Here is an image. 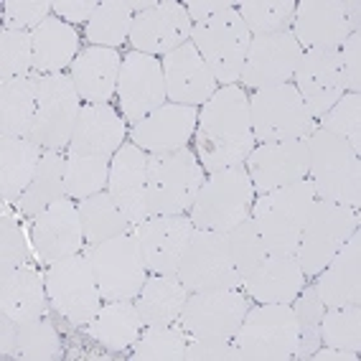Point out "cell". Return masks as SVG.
<instances>
[{"label":"cell","instance_id":"cell-50","mask_svg":"<svg viewBox=\"0 0 361 361\" xmlns=\"http://www.w3.org/2000/svg\"><path fill=\"white\" fill-rule=\"evenodd\" d=\"M183 361H242L232 338H191Z\"/></svg>","mask_w":361,"mask_h":361},{"label":"cell","instance_id":"cell-39","mask_svg":"<svg viewBox=\"0 0 361 361\" xmlns=\"http://www.w3.org/2000/svg\"><path fill=\"white\" fill-rule=\"evenodd\" d=\"M110 161L104 155H69L66 158V196L84 201L99 194L110 178Z\"/></svg>","mask_w":361,"mask_h":361},{"label":"cell","instance_id":"cell-7","mask_svg":"<svg viewBox=\"0 0 361 361\" xmlns=\"http://www.w3.org/2000/svg\"><path fill=\"white\" fill-rule=\"evenodd\" d=\"M250 41L252 33L245 26L242 16L237 13V8H229L201 23H194V31H191V44L196 46V51L207 61L214 79L221 87L234 84L242 77Z\"/></svg>","mask_w":361,"mask_h":361},{"label":"cell","instance_id":"cell-17","mask_svg":"<svg viewBox=\"0 0 361 361\" xmlns=\"http://www.w3.org/2000/svg\"><path fill=\"white\" fill-rule=\"evenodd\" d=\"M117 94H120V107L128 123L137 125L140 120L153 115L168 99L161 61L140 51L128 54L120 66V77H117Z\"/></svg>","mask_w":361,"mask_h":361},{"label":"cell","instance_id":"cell-14","mask_svg":"<svg viewBox=\"0 0 361 361\" xmlns=\"http://www.w3.org/2000/svg\"><path fill=\"white\" fill-rule=\"evenodd\" d=\"M250 300L237 290L188 293L180 310V329L191 338H234L245 321Z\"/></svg>","mask_w":361,"mask_h":361},{"label":"cell","instance_id":"cell-41","mask_svg":"<svg viewBox=\"0 0 361 361\" xmlns=\"http://www.w3.org/2000/svg\"><path fill=\"white\" fill-rule=\"evenodd\" d=\"M188 336L180 326H148L133 343V359L140 361H183Z\"/></svg>","mask_w":361,"mask_h":361},{"label":"cell","instance_id":"cell-43","mask_svg":"<svg viewBox=\"0 0 361 361\" xmlns=\"http://www.w3.org/2000/svg\"><path fill=\"white\" fill-rule=\"evenodd\" d=\"M61 356V341L51 323L39 321L18 323V338L11 359L20 361H54Z\"/></svg>","mask_w":361,"mask_h":361},{"label":"cell","instance_id":"cell-53","mask_svg":"<svg viewBox=\"0 0 361 361\" xmlns=\"http://www.w3.org/2000/svg\"><path fill=\"white\" fill-rule=\"evenodd\" d=\"M229 8H237V3H229V0H194V3H186L191 23H201V20L212 18L221 11H229Z\"/></svg>","mask_w":361,"mask_h":361},{"label":"cell","instance_id":"cell-6","mask_svg":"<svg viewBox=\"0 0 361 361\" xmlns=\"http://www.w3.org/2000/svg\"><path fill=\"white\" fill-rule=\"evenodd\" d=\"M232 343L242 361H285L298 346V321L290 303H262L247 310Z\"/></svg>","mask_w":361,"mask_h":361},{"label":"cell","instance_id":"cell-55","mask_svg":"<svg viewBox=\"0 0 361 361\" xmlns=\"http://www.w3.org/2000/svg\"><path fill=\"white\" fill-rule=\"evenodd\" d=\"M310 359H316V361H356L359 359V354L346 351V348L323 346V348H316V351L310 354Z\"/></svg>","mask_w":361,"mask_h":361},{"label":"cell","instance_id":"cell-54","mask_svg":"<svg viewBox=\"0 0 361 361\" xmlns=\"http://www.w3.org/2000/svg\"><path fill=\"white\" fill-rule=\"evenodd\" d=\"M16 338H18V323L3 316L0 318V354H3V359H11L16 348Z\"/></svg>","mask_w":361,"mask_h":361},{"label":"cell","instance_id":"cell-18","mask_svg":"<svg viewBox=\"0 0 361 361\" xmlns=\"http://www.w3.org/2000/svg\"><path fill=\"white\" fill-rule=\"evenodd\" d=\"M245 163L257 196L290 186V183L308 178V140L259 142L247 155Z\"/></svg>","mask_w":361,"mask_h":361},{"label":"cell","instance_id":"cell-46","mask_svg":"<svg viewBox=\"0 0 361 361\" xmlns=\"http://www.w3.org/2000/svg\"><path fill=\"white\" fill-rule=\"evenodd\" d=\"M226 239H229L232 262H234V267H237L239 278L242 280L257 270L259 262L270 255L262 242V234H259L257 224H255L252 216H247V219L239 221L234 229H229V232H226Z\"/></svg>","mask_w":361,"mask_h":361},{"label":"cell","instance_id":"cell-10","mask_svg":"<svg viewBox=\"0 0 361 361\" xmlns=\"http://www.w3.org/2000/svg\"><path fill=\"white\" fill-rule=\"evenodd\" d=\"M90 259L99 295L110 300H135L148 280V270L140 259L133 234H120L99 245H90L84 255Z\"/></svg>","mask_w":361,"mask_h":361},{"label":"cell","instance_id":"cell-21","mask_svg":"<svg viewBox=\"0 0 361 361\" xmlns=\"http://www.w3.org/2000/svg\"><path fill=\"white\" fill-rule=\"evenodd\" d=\"M107 194L125 214L130 224H142L148 214V155L133 142H123V148L112 155Z\"/></svg>","mask_w":361,"mask_h":361},{"label":"cell","instance_id":"cell-12","mask_svg":"<svg viewBox=\"0 0 361 361\" xmlns=\"http://www.w3.org/2000/svg\"><path fill=\"white\" fill-rule=\"evenodd\" d=\"M178 280L186 285L188 293L204 290H237L242 288L237 267L232 262L229 239L224 232L196 229L180 259Z\"/></svg>","mask_w":361,"mask_h":361},{"label":"cell","instance_id":"cell-44","mask_svg":"<svg viewBox=\"0 0 361 361\" xmlns=\"http://www.w3.org/2000/svg\"><path fill=\"white\" fill-rule=\"evenodd\" d=\"M321 343L346 351H361V308L359 303L326 308L321 318Z\"/></svg>","mask_w":361,"mask_h":361},{"label":"cell","instance_id":"cell-32","mask_svg":"<svg viewBox=\"0 0 361 361\" xmlns=\"http://www.w3.org/2000/svg\"><path fill=\"white\" fill-rule=\"evenodd\" d=\"M44 150L28 137H0V194L3 201H16L31 186Z\"/></svg>","mask_w":361,"mask_h":361},{"label":"cell","instance_id":"cell-8","mask_svg":"<svg viewBox=\"0 0 361 361\" xmlns=\"http://www.w3.org/2000/svg\"><path fill=\"white\" fill-rule=\"evenodd\" d=\"M250 120L255 140L259 142L305 140L318 128L295 84L255 92L250 97Z\"/></svg>","mask_w":361,"mask_h":361},{"label":"cell","instance_id":"cell-33","mask_svg":"<svg viewBox=\"0 0 361 361\" xmlns=\"http://www.w3.org/2000/svg\"><path fill=\"white\" fill-rule=\"evenodd\" d=\"M186 300L188 290L178 275H150L137 295L135 308L142 326H168L180 318Z\"/></svg>","mask_w":361,"mask_h":361},{"label":"cell","instance_id":"cell-11","mask_svg":"<svg viewBox=\"0 0 361 361\" xmlns=\"http://www.w3.org/2000/svg\"><path fill=\"white\" fill-rule=\"evenodd\" d=\"M79 92L69 74L39 77V104L33 115L28 140L44 150L69 148L74 125L79 120Z\"/></svg>","mask_w":361,"mask_h":361},{"label":"cell","instance_id":"cell-20","mask_svg":"<svg viewBox=\"0 0 361 361\" xmlns=\"http://www.w3.org/2000/svg\"><path fill=\"white\" fill-rule=\"evenodd\" d=\"M293 36L303 51H338L354 33L346 18V0H303L295 6Z\"/></svg>","mask_w":361,"mask_h":361},{"label":"cell","instance_id":"cell-47","mask_svg":"<svg viewBox=\"0 0 361 361\" xmlns=\"http://www.w3.org/2000/svg\"><path fill=\"white\" fill-rule=\"evenodd\" d=\"M318 123H321L318 125L321 130L346 140L348 148L354 150L356 155L361 153V97L359 94H354V92L343 94Z\"/></svg>","mask_w":361,"mask_h":361},{"label":"cell","instance_id":"cell-48","mask_svg":"<svg viewBox=\"0 0 361 361\" xmlns=\"http://www.w3.org/2000/svg\"><path fill=\"white\" fill-rule=\"evenodd\" d=\"M49 11H54V3H46V0H8L3 6V28L33 31L49 18Z\"/></svg>","mask_w":361,"mask_h":361},{"label":"cell","instance_id":"cell-52","mask_svg":"<svg viewBox=\"0 0 361 361\" xmlns=\"http://www.w3.org/2000/svg\"><path fill=\"white\" fill-rule=\"evenodd\" d=\"M97 0H59L54 3V13L64 23H84L97 11Z\"/></svg>","mask_w":361,"mask_h":361},{"label":"cell","instance_id":"cell-2","mask_svg":"<svg viewBox=\"0 0 361 361\" xmlns=\"http://www.w3.org/2000/svg\"><path fill=\"white\" fill-rule=\"evenodd\" d=\"M313 204H316V188L310 178L259 194L255 199L250 216L257 224L270 255H295Z\"/></svg>","mask_w":361,"mask_h":361},{"label":"cell","instance_id":"cell-13","mask_svg":"<svg viewBox=\"0 0 361 361\" xmlns=\"http://www.w3.org/2000/svg\"><path fill=\"white\" fill-rule=\"evenodd\" d=\"M49 303L71 326H87L99 313V288L92 264L82 255L56 259L46 272Z\"/></svg>","mask_w":361,"mask_h":361},{"label":"cell","instance_id":"cell-16","mask_svg":"<svg viewBox=\"0 0 361 361\" xmlns=\"http://www.w3.org/2000/svg\"><path fill=\"white\" fill-rule=\"evenodd\" d=\"M300 56H303V49L298 46L295 36L290 31L252 36L239 79L245 87L255 92L290 84Z\"/></svg>","mask_w":361,"mask_h":361},{"label":"cell","instance_id":"cell-15","mask_svg":"<svg viewBox=\"0 0 361 361\" xmlns=\"http://www.w3.org/2000/svg\"><path fill=\"white\" fill-rule=\"evenodd\" d=\"M194 232V221L183 214L150 216L142 224H137L133 237L137 242V252H140L145 270L150 275H176Z\"/></svg>","mask_w":361,"mask_h":361},{"label":"cell","instance_id":"cell-45","mask_svg":"<svg viewBox=\"0 0 361 361\" xmlns=\"http://www.w3.org/2000/svg\"><path fill=\"white\" fill-rule=\"evenodd\" d=\"M33 74V39L28 31H0V87Z\"/></svg>","mask_w":361,"mask_h":361},{"label":"cell","instance_id":"cell-51","mask_svg":"<svg viewBox=\"0 0 361 361\" xmlns=\"http://www.w3.org/2000/svg\"><path fill=\"white\" fill-rule=\"evenodd\" d=\"M338 61H341L346 90L359 94V90H361V36H359V31H354L341 44V49H338Z\"/></svg>","mask_w":361,"mask_h":361},{"label":"cell","instance_id":"cell-23","mask_svg":"<svg viewBox=\"0 0 361 361\" xmlns=\"http://www.w3.org/2000/svg\"><path fill=\"white\" fill-rule=\"evenodd\" d=\"M163 79H166V97L173 104H188L199 107L214 92H216V79L207 61L196 51V46L188 44L178 46L176 51L166 54L161 61Z\"/></svg>","mask_w":361,"mask_h":361},{"label":"cell","instance_id":"cell-31","mask_svg":"<svg viewBox=\"0 0 361 361\" xmlns=\"http://www.w3.org/2000/svg\"><path fill=\"white\" fill-rule=\"evenodd\" d=\"M33 39V74L31 77H51L61 74L74 64L79 51V33L61 18H49L31 31Z\"/></svg>","mask_w":361,"mask_h":361},{"label":"cell","instance_id":"cell-5","mask_svg":"<svg viewBox=\"0 0 361 361\" xmlns=\"http://www.w3.org/2000/svg\"><path fill=\"white\" fill-rule=\"evenodd\" d=\"M252 204H255V186L247 168H224L204 180L188 219L194 221L196 229L226 234L250 216Z\"/></svg>","mask_w":361,"mask_h":361},{"label":"cell","instance_id":"cell-9","mask_svg":"<svg viewBox=\"0 0 361 361\" xmlns=\"http://www.w3.org/2000/svg\"><path fill=\"white\" fill-rule=\"evenodd\" d=\"M356 229H359V209L316 199L300 245L295 250V257L305 278L318 275Z\"/></svg>","mask_w":361,"mask_h":361},{"label":"cell","instance_id":"cell-37","mask_svg":"<svg viewBox=\"0 0 361 361\" xmlns=\"http://www.w3.org/2000/svg\"><path fill=\"white\" fill-rule=\"evenodd\" d=\"M77 209H79V219H82L84 242L87 245H99V242H107L112 237L128 234V229L133 226L125 219V214L117 209L112 196L104 194V191L79 201Z\"/></svg>","mask_w":361,"mask_h":361},{"label":"cell","instance_id":"cell-40","mask_svg":"<svg viewBox=\"0 0 361 361\" xmlns=\"http://www.w3.org/2000/svg\"><path fill=\"white\" fill-rule=\"evenodd\" d=\"M295 6L298 3L293 0H245L237 6V13L242 16L252 36H267L290 31Z\"/></svg>","mask_w":361,"mask_h":361},{"label":"cell","instance_id":"cell-29","mask_svg":"<svg viewBox=\"0 0 361 361\" xmlns=\"http://www.w3.org/2000/svg\"><path fill=\"white\" fill-rule=\"evenodd\" d=\"M120 54L115 49L92 46L71 64L69 77L77 87L79 97L87 104H107L117 92V77H120Z\"/></svg>","mask_w":361,"mask_h":361},{"label":"cell","instance_id":"cell-30","mask_svg":"<svg viewBox=\"0 0 361 361\" xmlns=\"http://www.w3.org/2000/svg\"><path fill=\"white\" fill-rule=\"evenodd\" d=\"M46 280L33 267H16L0 272V310L16 323L39 321L46 313Z\"/></svg>","mask_w":361,"mask_h":361},{"label":"cell","instance_id":"cell-35","mask_svg":"<svg viewBox=\"0 0 361 361\" xmlns=\"http://www.w3.org/2000/svg\"><path fill=\"white\" fill-rule=\"evenodd\" d=\"M39 104V77L16 79L0 87V135L26 137Z\"/></svg>","mask_w":361,"mask_h":361},{"label":"cell","instance_id":"cell-19","mask_svg":"<svg viewBox=\"0 0 361 361\" xmlns=\"http://www.w3.org/2000/svg\"><path fill=\"white\" fill-rule=\"evenodd\" d=\"M194 23L188 18V11L183 3L176 0H163L155 3L150 11L137 13L130 28V44L135 46V51L148 54H171L178 46L191 41Z\"/></svg>","mask_w":361,"mask_h":361},{"label":"cell","instance_id":"cell-38","mask_svg":"<svg viewBox=\"0 0 361 361\" xmlns=\"http://www.w3.org/2000/svg\"><path fill=\"white\" fill-rule=\"evenodd\" d=\"M133 20L135 16L130 11L128 0H104L87 20V41L104 49H115L125 39H130Z\"/></svg>","mask_w":361,"mask_h":361},{"label":"cell","instance_id":"cell-1","mask_svg":"<svg viewBox=\"0 0 361 361\" xmlns=\"http://www.w3.org/2000/svg\"><path fill=\"white\" fill-rule=\"evenodd\" d=\"M255 133L250 120V97L242 87L226 84L204 102L196 125V148L201 166L209 173L245 166L255 150Z\"/></svg>","mask_w":361,"mask_h":361},{"label":"cell","instance_id":"cell-3","mask_svg":"<svg viewBox=\"0 0 361 361\" xmlns=\"http://www.w3.org/2000/svg\"><path fill=\"white\" fill-rule=\"evenodd\" d=\"M308 140V178L316 199L359 209L361 204V161L348 142L316 128Z\"/></svg>","mask_w":361,"mask_h":361},{"label":"cell","instance_id":"cell-25","mask_svg":"<svg viewBox=\"0 0 361 361\" xmlns=\"http://www.w3.org/2000/svg\"><path fill=\"white\" fill-rule=\"evenodd\" d=\"M199 110L188 104H163L153 115L133 125L130 140L145 153H166V150L186 148V142L196 133Z\"/></svg>","mask_w":361,"mask_h":361},{"label":"cell","instance_id":"cell-28","mask_svg":"<svg viewBox=\"0 0 361 361\" xmlns=\"http://www.w3.org/2000/svg\"><path fill=\"white\" fill-rule=\"evenodd\" d=\"M242 285L257 303H293L303 290L305 275L295 255H267Z\"/></svg>","mask_w":361,"mask_h":361},{"label":"cell","instance_id":"cell-42","mask_svg":"<svg viewBox=\"0 0 361 361\" xmlns=\"http://www.w3.org/2000/svg\"><path fill=\"white\" fill-rule=\"evenodd\" d=\"M293 303L298 321V346L293 359H310V354L321 346V318L326 313V305L321 303L313 285L303 288Z\"/></svg>","mask_w":361,"mask_h":361},{"label":"cell","instance_id":"cell-26","mask_svg":"<svg viewBox=\"0 0 361 361\" xmlns=\"http://www.w3.org/2000/svg\"><path fill=\"white\" fill-rule=\"evenodd\" d=\"M318 283L313 285L326 308L361 303V237L356 229L346 239V245L336 252L321 272Z\"/></svg>","mask_w":361,"mask_h":361},{"label":"cell","instance_id":"cell-34","mask_svg":"<svg viewBox=\"0 0 361 361\" xmlns=\"http://www.w3.org/2000/svg\"><path fill=\"white\" fill-rule=\"evenodd\" d=\"M140 313H137L135 303H130V300H110L99 308L92 323H87L92 338L112 351H123V348L133 346L140 338Z\"/></svg>","mask_w":361,"mask_h":361},{"label":"cell","instance_id":"cell-49","mask_svg":"<svg viewBox=\"0 0 361 361\" xmlns=\"http://www.w3.org/2000/svg\"><path fill=\"white\" fill-rule=\"evenodd\" d=\"M28 262V245L11 216H3V229H0V272L16 270Z\"/></svg>","mask_w":361,"mask_h":361},{"label":"cell","instance_id":"cell-22","mask_svg":"<svg viewBox=\"0 0 361 361\" xmlns=\"http://www.w3.org/2000/svg\"><path fill=\"white\" fill-rule=\"evenodd\" d=\"M293 79L316 123L346 94L338 51H303Z\"/></svg>","mask_w":361,"mask_h":361},{"label":"cell","instance_id":"cell-27","mask_svg":"<svg viewBox=\"0 0 361 361\" xmlns=\"http://www.w3.org/2000/svg\"><path fill=\"white\" fill-rule=\"evenodd\" d=\"M125 120L110 104H84L74 125L69 155H104L112 158L123 148Z\"/></svg>","mask_w":361,"mask_h":361},{"label":"cell","instance_id":"cell-4","mask_svg":"<svg viewBox=\"0 0 361 361\" xmlns=\"http://www.w3.org/2000/svg\"><path fill=\"white\" fill-rule=\"evenodd\" d=\"M204 166L188 148L148 155V214L171 216L191 212L201 186Z\"/></svg>","mask_w":361,"mask_h":361},{"label":"cell","instance_id":"cell-36","mask_svg":"<svg viewBox=\"0 0 361 361\" xmlns=\"http://www.w3.org/2000/svg\"><path fill=\"white\" fill-rule=\"evenodd\" d=\"M66 158H61L59 150H44L41 163L36 168L31 186L26 188V194L18 199V207L28 216H36L51 204L61 201L66 196Z\"/></svg>","mask_w":361,"mask_h":361},{"label":"cell","instance_id":"cell-24","mask_svg":"<svg viewBox=\"0 0 361 361\" xmlns=\"http://www.w3.org/2000/svg\"><path fill=\"white\" fill-rule=\"evenodd\" d=\"M31 234L33 247L44 262H56V259L79 255L84 245V229L74 201L64 196L61 201L36 214Z\"/></svg>","mask_w":361,"mask_h":361}]
</instances>
